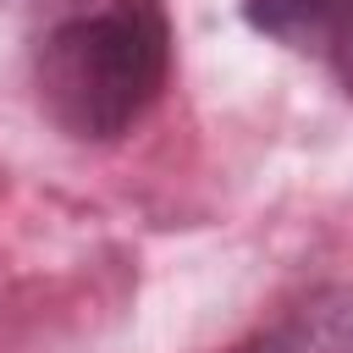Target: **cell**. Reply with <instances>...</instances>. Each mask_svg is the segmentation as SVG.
Here are the masks:
<instances>
[{
  "label": "cell",
  "instance_id": "cell-3",
  "mask_svg": "<svg viewBox=\"0 0 353 353\" xmlns=\"http://www.w3.org/2000/svg\"><path fill=\"white\" fill-rule=\"evenodd\" d=\"M226 353H353V287H320Z\"/></svg>",
  "mask_w": 353,
  "mask_h": 353
},
{
  "label": "cell",
  "instance_id": "cell-2",
  "mask_svg": "<svg viewBox=\"0 0 353 353\" xmlns=\"http://www.w3.org/2000/svg\"><path fill=\"white\" fill-rule=\"evenodd\" d=\"M243 17L281 50L320 61L353 99V0H248Z\"/></svg>",
  "mask_w": 353,
  "mask_h": 353
},
{
  "label": "cell",
  "instance_id": "cell-1",
  "mask_svg": "<svg viewBox=\"0 0 353 353\" xmlns=\"http://www.w3.org/2000/svg\"><path fill=\"white\" fill-rule=\"evenodd\" d=\"M171 11L165 0H99L61 17L33 55L39 105L83 143L127 138L171 83Z\"/></svg>",
  "mask_w": 353,
  "mask_h": 353
}]
</instances>
